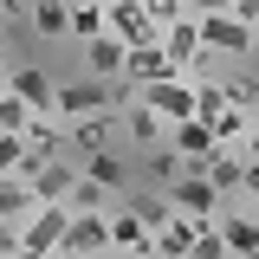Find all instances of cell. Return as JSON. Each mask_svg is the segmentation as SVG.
I'll list each match as a JSON object with an SVG mask.
<instances>
[{
    "label": "cell",
    "instance_id": "cell-1",
    "mask_svg": "<svg viewBox=\"0 0 259 259\" xmlns=\"http://www.w3.org/2000/svg\"><path fill=\"white\" fill-rule=\"evenodd\" d=\"M65 221H71V207H65V201H32V214L20 221V259H46L52 246H59Z\"/></svg>",
    "mask_w": 259,
    "mask_h": 259
},
{
    "label": "cell",
    "instance_id": "cell-2",
    "mask_svg": "<svg viewBox=\"0 0 259 259\" xmlns=\"http://www.w3.org/2000/svg\"><path fill=\"white\" fill-rule=\"evenodd\" d=\"M104 233H110V214H104V207H71V221H65L52 259H91V253H104Z\"/></svg>",
    "mask_w": 259,
    "mask_h": 259
},
{
    "label": "cell",
    "instance_id": "cell-3",
    "mask_svg": "<svg viewBox=\"0 0 259 259\" xmlns=\"http://www.w3.org/2000/svg\"><path fill=\"white\" fill-rule=\"evenodd\" d=\"M194 32H201V52H221V59H240V52H253V26H240L227 7H207V13H194Z\"/></svg>",
    "mask_w": 259,
    "mask_h": 259
},
{
    "label": "cell",
    "instance_id": "cell-4",
    "mask_svg": "<svg viewBox=\"0 0 259 259\" xmlns=\"http://www.w3.org/2000/svg\"><path fill=\"white\" fill-rule=\"evenodd\" d=\"M136 97L156 110L162 123H175V117H194V84L182 71H168V78H149V84H136Z\"/></svg>",
    "mask_w": 259,
    "mask_h": 259
},
{
    "label": "cell",
    "instance_id": "cell-5",
    "mask_svg": "<svg viewBox=\"0 0 259 259\" xmlns=\"http://www.w3.org/2000/svg\"><path fill=\"white\" fill-rule=\"evenodd\" d=\"M110 110V84L104 78H78V84H52V117L71 123V117H97Z\"/></svg>",
    "mask_w": 259,
    "mask_h": 259
},
{
    "label": "cell",
    "instance_id": "cell-6",
    "mask_svg": "<svg viewBox=\"0 0 259 259\" xmlns=\"http://www.w3.org/2000/svg\"><path fill=\"white\" fill-rule=\"evenodd\" d=\"M104 32H117L123 46H156L162 26L143 13V0H104Z\"/></svg>",
    "mask_w": 259,
    "mask_h": 259
},
{
    "label": "cell",
    "instance_id": "cell-7",
    "mask_svg": "<svg viewBox=\"0 0 259 259\" xmlns=\"http://www.w3.org/2000/svg\"><path fill=\"white\" fill-rule=\"evenodd\" d=\"M162 194H168V207H182V214H194V221L221 214V188H214L207 175H188V168H182V175H175Z\"/></svg>",
    "mask_w": 259,
    "mask_h": 259
},
{
    "label": "cell",
    "instance_id": "cell-8",
    "mask_svg": "<svg viewBox=\"0 0 259 259\" xmlns=\"http://www.w3.org/2000/svg\"><path fill=\"white\" fill-rule=\"evenodd\" d=\"M104 253H149V221L136 207H110V233H104Z\"/></svg>",
    "mask_w": 259,
    "mask_h": 259
},
{
    "label": "cell",
    "instance_id": "cell-9",
    "mask_svg": "<svg viewBox=\"0 0 259 259\" xmlns=\"http://www.w3.org/2000/svg\"><path fill=\"white\" fill-rule=\"evenodd\" d=\"M156 46H162V59H168L175 71H182V78H188V65L201 59V32H194V13H182V20H168Z\"/></svg>",
    "mask_w": 259,
    "mask_h": 259
},
{
    "label": "cell",
    "instance_id": "cell-10",
    "mask_svg": "<svg viewBox=\"0 0 259 259\" xmlns=\"http://www.w3.org/2000/svg\"><path fill=\"white\" fill-rule=\"evenodd\" d=\"M71 182H78V162H71V156H46V162L26 175V194H32V201H65Z\"/></svg>",
    "mask_w": 259,
    "mask_h": 259
},
{
    "label": "cell",
    "instance_id": "cell-11",
    "mask_svg": "<svg viewBox=\"0 0 259 259\" xmlns=\"http://www.w3.org/2000/svg\"><path fill=\"white\" fill-rule=\"evenodd\" d=\"M7 91L20 97L26 110H52V78L39 65H7Z\"/></svg>",
    "mask_w": 259,
    "mask_h": 259
},
{
    "label": "cell",
    "instance_id": "cell-12",
    "mask_svg": "<svg viewBox=\"0 0 259 259\" xmlns=\"http://www.w3.org/2000/svg\"><path fill=\"white\" fill-rule=\"evenodd\" d=\"M214 227H221L227 240V259H246L259 246V227H253V201H240V214H214Z\"/></svg>",
    "mask_w": 259,
    "mask_h": 259
},
{
    "label": "cell",
    "instance_id": "cell-13",
    "mask_svg": "<svg viewBox=\"0 0 259 259\" xmlns=\"http://www.w3.org/2000/svg\"><path fill=\"white\" fill-rule=\"evenodd\" d=\"M168 149H175L182 162H201L207 149H214V130L201 123V117H175V123H168Z\"/></svg>",
    "mask_w": 259,
    "mask_h": 259
},
{
    "label": "cell",
    "instance_id": "cell-14",
    "mask_svg": "<svg viewBox=\"0 0 259 259\" xmlns=\"http://www.w3.org/2000/svg\"><path fill=\"white\" fill-rule=\"evenodd\" d=\"M123 130H130V143H136V149H156L162 136H168V123H162L143 97H130V104H123Z\"/></svg>",
    "mask_w": 259,
    "mask_h": 259
},
{
    "label": "cell",
    "instance_id": "cell-15",
    "mask_svg": "<svg viewBox=\"0 0 259 259\" xmlns=\"http://www.w3.org/2000/svg\"><path fill=\"white\" fill-rule=\"evenodd\" d=\"M175 65L162 59V46H123V71L117 78H130V84H149V78H168Z\"/></svg>",
    "mask_w": 259,
    "mask_h": 259
},
{
    "label": "cell",
    "instance_id": "cell-16",
    "mask_svg": "<svg viewBox=\"0 0 259 259\" xmlns=\"http://www.w3.org/2000/svg\"><path fill=\"white\" fill-rule=\"evenodd\" d=\"M26 20L39 39H71V0H32Z\"/></svg>",
    "mask_w": 259,
    "mask_h": 259
},
{
    "label": "cell",
    "instance_id": "cell-17",
    "mask_svg": "<svg viewBox=\"0 0 259 259\" xmlns=\"http://www.w3.org/2000/svg\"><path fill=\"white\" fill-rule=\"evenodd\" d=\"M84 65H91V78H117V71H123V39H117V32L84 39Z\"/></svg>",
    "mask_w": 259,
    "mask_h": 259
},
{
    "label": "cell",
    "instance_id": "cell-18",
    "mask_svg": "<svg viewBox=\"0 0 259 259\" xmlns=\"http://www.w3.org/2000/svg\"><path fill=\"white\" fill-rule=\"evenodd\" d=\"M207 130H214V143H246V136H253V110H246V104H227Z\"/></svg>",
    "mask_w": 259,
    "mask_h": 259
},
{
    "label": "cell",
    "instance_id": "cell-19",
    "mask_svg": "<svg viewBox=\"0 0 259 259\" xmlns=\"http://www.w3.org/2000/svg\"><path fill=\"white\" fill-rule=\"evenodd\" d=\"M32 214V194L20 175H0V221H26Z\"/></svg>",
    "mask_w": 259,
    "mask_h": 259
},
{
    "label": "cell",
    "instance_id": "cell-20",
    "mask_svg": "<svg viewBox=\"0 0 259 259\" xmlns=\"http://www.w3.org/2000/svg\"><path fill=\"white\" fill-rule=\"evenodd\" d=\"M97 32H104V0H71V39L84 46Z\"/></svg>",
    "mask_w": 259,
    "mask_h": 259
},
{
    "label": "cell",
    "instance_id": "cell-21",
    "mask_svg": "<svg viewBox=\"0 0 259 259\" xmlns=\"http://www.w3.org/2000/svg\"><path fill=\"white\" fill-rule=\"evenodd\" d=\"M78 168H84L91 182H104V188H123V162L110 156V149H91V156L78 162Z\"/></svg>",
    "mask_w": 259,
    "mask_h": 259
},
{
    "label": "cell",
    "instance_id": "cell-22",
    "mask_svg": "<svg viewBox=\"0 0 259 259\" xmlns=\"http://www.w3.org/2000/svg\"><path fill=\"white\" fill-rule=\"evenodd\" d=\"M188 253H201V259H227L221 227H214V221H201V233H194V246H188Z\"/></svg>",
    "mask_w": 259,
    "mask_h": 259
},
{
    "label": "cell",
    "instance_id": "cell-23",
    "mask_svg": "<svg viewBox=\"0 0 259 259\" xmlns=\"http://www.w3.org/2000/svg\"><path fill=\"white\" fill-rule=\"evenodd\" d=\"M182 168H188V162L175 156V149H156V156H149V175H156V188H168V182H175Z\"/></svg>",
    "mask_w": 259,
    "mask_h": 259
},
{
    "label": "cell",
    "instance_id": "cell-24",
    "mask_svg": "<svg viewBox=\"0 0 259 259\" xmlns=\"http://www.w3.org/2000/svg\"><path fill=\"white\" fill-rule=\"evenodd\" d=\"M143 13H149L156 26H168V20H182V13H194V0H143Z\"/></svg>",
    "mask_w": 259,
    "mask_h": 259
},
{
    "label": "cell",
    "instance_id": "cell-25",
    "mask_svg": "<svg viewBox=\"0 0 259 259\" xmlns=\"http://www.w3.org/2000/svg\"><path fill=\"white\" fill-rule=\"evenodd\" d=\"M26 117H32V110H26V104H20L13 91L0 97V130H13V136H20V130H26Z\"/></svg>",
    "mask_w": 259,
    "mask_h": 259
},
{
    "label": "cell",
    "instance_id": "cell-26",
    "mask_svg": "<svg viewBox=\"0 0 259 259\" xmlns=\"http://www.w3.org/2000/svg\"><path fill=\"white\" fill-rule=\"evenodd\" d=\"M13 162H20V136L0 130V175H13Z\"/></svg>",
    "mask_w": 259,
    "mask_h": 259
},
{
    "label": "cell",
    "instance_id": "cell-27",
    "mask_svg": "<svg viewBox=\"0 0 259 259\" xmlns=\"http://www.w3.org/2000/svg\"><path fill=\"white\" fill-rule=\"evenodd\" d=\"M227 13H233V20H240V26H259V0H233V7H227Z\"/></svg>",
    "mask_w": 259,
    "mask_h": 259
},
{
    "label": "cell",
    "instance_id": "cell-28",
    "mask_svg": "<svg viewBox=\"0 0 259 259\" xmlns=\"http://www.w3.org/2000/svg\"><path fill=\"white\" fill-rule=\"evenodd\" d=\"M0 78H7V52H0Z\"/></svg>",
    "mask_w": 259,
    "mask_h": 259
}]
</instances>
